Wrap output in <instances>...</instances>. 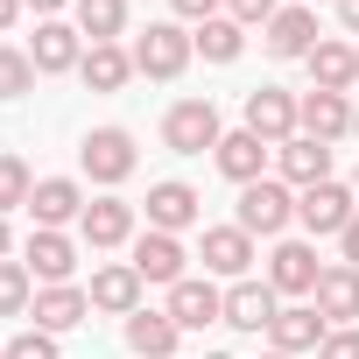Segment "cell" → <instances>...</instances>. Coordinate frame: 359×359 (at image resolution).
<instances>
[{
  "label": "cell",
  "mask_w": 359,
  "mask_h": 359,
  "mask_svg": "<svg viewBox=\"0 0 359 359\" xmlns=\"http://www.w3.org/2000/svg\"><path fill=\"white\" fill-rule=\"evenodd\" d=\"M191 57H198V36H184L176 22H148L134 36V71L141 78H184Z\"/></svg>",
  "instance_id": "cell-1"
},
{
  "label": "cell",
  "mask_w": 359,
  "mask_h": 359,
  "mask_svg": "<svg viewBox=\"0 0 359 359\" xmlns=\"http://www.w3.org/2000/svg\"><path fill=\"white\" fill-rule=\"evenodd\" d=\"M162 141H169L176 155L219 148V106H212V99H176V106L162 113Z\"/></svg>",
  "instance_id": "cell-2"
},
{
  "label": "cell",
  "mask_w": 359,
  "mask_h": 359,
  "mask_svg": "<svg viewBox=\"0 0 359 359\" xmlns=\"http://www.w3.org/2000/svg\"><path fill=\"white\" fill-rule=\"evenodd\" d=\"M296 219V198H289V184H275V176H261V184H247L240 191V233H261V240H275L282 226Z\"/></svg>",
  "instance_id": "cell-3"
},
{
  "label": "cell",
  "mask_w": 359,
  "mask_h": 359,
  "mask_svg": "<svg viewBox=\"0 0 359 359\" xmlns=\"http://www.w3.org/2000/svg\"><path fill=\"white\" fill-rule=\"evenodd\" d=\"M78 162H85L92 184H127V176H134V134L127 127H92L85 148H78Z\"/></svg>",
  "instance_id": "cell-4"
},
{
  "label": "cell",
  "mask_w": 359,
  "mask_h": 359,
  "mask_svg": "<svg viewBox=\"0 0 359 359\" xmlns=\"http://www.w3.org/2000/svg\"><path fill=\"white\" fill-rule=\"evenodd\" d=\"M169 317L176 331H205V324H226V289H212L205 275H184L169 289Z\"/></svg>",
  "instance_id": "cell-5"
},
{
  "label": "cell",
  "mask_w": 359,
  "mask_h": 359,
  "mask_svg": "<svg viewBox=\"0 0 359 359\" xmlns=\"http://www.w3.org/2000/svg\"><path fill=\"white\" fill-rule=\"evenodd\" d=\"M317 247H303V240H282L275 254H268V289L275 296H317Z\"/></svg>",
  "instance_id": "cell-6"
},
{
  "label": "cell",
  "mask_w": 359,
  "mask_h": 359,
  "mask_svg": "<svg viewBox=\"0 0 359 359\" xmlns=\"http://www.w3.org/2000/svg\"><path fill=\"white\" fill-rule=\"evenodd\" d=\"M247 134H261L268 148H282V141L296 134V99H289L282 85H261V92H247Z\"/></svg>",
  "instance_id": "cell-7"
},
{
  "label": "cell",
  "mask_w": 359,
  "mask_h": 359,
  "mask_svg": "<svg viewBox=\"0 0 359 359\" xmlns=\"http://www.w3.org/2000/svg\"><path fill=\"white\" fill-rule=\"evenodd\" d=\"M296 127H303L310 141H324V148H331L338 134H352V106H345V92H317V85H310V92L296 99Z\"/></svg>",
  "instance_id": "cell-8"
},
{
  "label": "cell",
  "mask_w": 359,
  "mask_h": 359,
  "mask_svg": "<svg viewBox=\"0 0 359 359\" xmlns=\"http://www.w3.org/2000/svg\"><path fill=\"white\" fill-rule=\"evenodd\" d=\"M296 219H303L310 233H345V226L359 219V205H352L345 184H310V191L296 198Z\"/></svg>",
  "instance_id": "cell-9"
},
{
  "label": "cell",
  "mask_w": 359,
  "mask_h": 359,
  "mask_svg": "<svg viewBox=\"0 0 359 359\" xmlns=\"http://www.w3.org/2000/svg\"><path fill=\"white\" fill-rule=\"evenodd\" d=\"M184 240H176V233H141L134 240V275L141 282H162V289H176V282H184Z\"/></svg>",
  "instance_id": "cell-10"
},
{
  "label": "cell",
  "mask_w": 359,
  "mask_h": 359,
  "mask_svg": "<svg viewBox=\"0 0 359 359\" xmlns=\"http://www.w3.org/2000/svg\"><path fill=\"white\" fill-rule=\"evenodd\" d=\"M85 296H92V310H106V317H134V310H141V275H134V261H106Z\"/></svg>",
  "instance_id": "cell-11"
},
{
  "label": "cell",
  "mask_w": 359,
  "mask_h": 359,
  "mask_svg": "<svg viewBox=\"0 0 359 359\" xmlns=\"http://www.w3.org/2000/svg\"><path fill=\"white\" fill-rule=\"evenodd\" d=\"M29 317H36V331H78L85 317H92V296L85 289H71V282H57V289H36V303H29Z\"/></svg>",
  "instance_id": "cell-12"
},
{
  "label": "cell",
  "mask_w": 359,
  "mask_h": 359,
  "mask_svg": "<svg viewBox=\"0 0 359 359\" xmlns=\"http://www.w3.org/2000/svg\"><path fill=\"white\" fill-rule=\"evenodd\" d=\"M268 338H275V352H317L331 331H324V310L317 303H289V310H275V324H268Z\"/></svg>",
  "instance_id": "cell-13"
},
{
  "label": "cell",
  "mask_w": 359,
  "mask_h": 359,
  "mask_svg": "<svg viewBox=\"0 0 359 359\" xmlns=\"http://www.w3.org/2000/svg\"><path fill=\"white\" fill-rule=\"evenodd\" d=\"M198 212H205V198L191 184H176V176L148 191V233H184V226H198Z\"/></svg>",
  "instance_id": "cell-14"
},
{
  "label": "cell",
  "mask_w": 359,
  "mask_h": 359,
  "mask_svg": "<svg viewBox=\"0 0 359 359\" xmlns=\"http://www.w3.org/2000/svg\"><path fill=\"white\" fill-rule=\"evenodd\" d=\"M275 169H282V184H331V148L324 141H310V134H289L282 148H275Z\"/></svg>",
  "instance_id": "cell-15"
},
{
  "label": "cell",
  "mask_w": 359,
  "mask_h": 359,
  "mask_svg": "<svg viewBox=\"0 0 359 359\" xmlns=\"http://www.w3.org/2000/svg\"><path fill=\"white\" fill-rule=\"evenodd\" d=\"M71 268H78V247H71V233H50V226H36V233H29V275H36L43 289H57V282H71Z\"/></svg>",
  "instance_id": "cell-16"
},
{
  "label": "cell",
  "mask_w": 359,
  "mask_h": 359,
  "mask_svg": "<svg viewBox=\"0 0 359 359\" xmlns=\"http://www.w3.org/2000/svg\"><path fill=\"white\" fill-rule=\"evenodd\" d=\"M29 212H36V226L64 233L71 219H85V191L71 184V176H43V184H36V198H29Z\"/></svg>",
  "instance_id": "cell-17"
},
{
  "label": "cell",
  "mask_w": 359,
  "mask_h": 359,
  "mask_svg": "<svg viewBox=\"0 0 359 359\" xmlns=\"http://www.w3.org/2000/svg\"><path fill=\"white\" fill-rule=\"evenodd\" d=\"M29 57H36L43 78H50V71H78V64H85V36H78L71 22H43L36 43H29Z\"/></svg>",
  "instance_id": "cell-18"
},
{
  "label": "cell",
  "mask_w": 359,
  "mask_h": 359,
  "mask_svg": "<svg viewBox=\"0 0 359 359\" xmlns=\"http://www.w3.org/2000/svg\"><path fill=\"white\" fill-rule=\"evenodd\" d=\"M78 233H85V247H127V240H134V205H120V198H92L85 219H78Z\"/></svg>",
  "instance_id": "cell-19"
},
{
  "label": "cell",
  "mask_w": 359,
  "mask_h": 359,
  "mask_svg": "<svg viewBox=\"0 0 359 359\" xmlns=\"http://www.w3.org/2000/svg\"><path fill=\"white\" fill-rule=\"evenodd\" d=\"M205 268L247 282V268H254V233H240V226H205Z\"/></svg>",
  "instance_id": "cell-20"
},
{
  "label": "cell",
  "mask_w": 359,
  "mask_h": 359,
  "mask_svg": "<svg viewBox=\"0 0 359 359\" xmlns=\"http://www.w3.org/2000/svg\"><path fill=\"white\" fill-rule=\"evenodd\" d=\"M212 155H219V169L233 176L240 191H247V184H261V169H268V141H261V134H247V127H240V134H219V148H212Z\"/></svg>",
  "instance_id": "cell-21"
},
{
  "label": "cell",
  "mask_w": 359,
  "mask_h": 359,
  "mask_svg": "<svg viewBox=\"0 0 359 359\" xmlns=\"http://www.w3.org/2000/svg\"><path fill=\"white\" fill-rule=\"evenodd\" d=\"M324 36H317V15L310 8H275L268 22V57H310Z\"/></svg>",
  "instance_id": "cell-22"
},
{
  "label": "cell",
  "mask_w": 359,
  "mask_h": 359,
  "mask_svg": "<svg viewBox=\"0 0 359 359\" xmlns=\"http://www.w3.org/2000/svg\"><path fill=\"white\" fill-rule=\"evenodd\" d=\"M275 310H282V303H275L268 282H233V289H226V324H233V331H268Z\"/></svg>",
  "instance_id": "cell-23"
},
{
  "label": "cell",
  "mask_w": 359,
  "mask_h": 359,
  "mask_svg": "<svg viewBox=\"0 0 359 359\" xmlns=\"http://www.w3.org/2000/svg\"><path fill=\"white\" fill-rule=\"evenodd\" d=\"M310 303L324 310V324H352V317H359V268H345V261H338V268H324Z\"/></svg>",
  "instance_id": "cell-24"
},
{
  "label": "cell",
  "mask_w": 359,
  "mask_h": 359,
  "mask_svg": "<svg viewBox=\"0 0 359 359\" xmlns=\"http://www.w3.org/2000/svg\"><path fill=\"white\" fill-rule=\"evenodd\" d=\"M176 338H184V331H176L169 310H134V317H127V345H134V359H169Z\"/></svg>",
  "instance_id": "cell-25"
},
{
  "label": "cell",
  "mask_w": 359,
  "mask_h": 359,
  "mask_svg": "<svg viewBox=\"0 0 359 359\" xmlns=\"http://www.w3.org/2000/svg\"><path fill=\"white\" fill-rule=\"evenodd\" d=\"M303 64H310L317 92H352V85H359V50H352V43H317Z\"/></svg>",
  "instance_id": "cell-26"
},
{
  "label": "cell",
  "mask_w": 359,
  "mask_h": 359,
  "mask_svg": "<svg viewBox=\"0 0 359 359\" xmlns=\"http://www.w3.org/2000/svg\"><path fill=\"white\" fill-rule=\"evenodd\" d=\"M78 78H85L92 92H120V85L134 78V50H120V43H92L85 64H78Z\"/></svg>",
  "instance_id": "cell-27"
},
{
  "label": "cell",
  "mask_w": 359,
  "mask_h": 359,
  "mask_svg": "<svg viewBox=\"0 0 359 359\" xmlns=\"http://www.w3.org/2000/svg\"><path fill=\"white\" fill-rule=\"evenodd\" d=\"M120 29H127V0H78V36L120 43Z\"/></svg>",
  "instance_id": "cell-28"
},
{
  "label": "cell",
  "mask_w": 359,
  "mask_h": 359,
  "mask_svg": "<svg viewBox=\"0 0 359 359\" xmlns=\"http://www.w3.org/2000/svg\"><path fill=\"white\" fill-rule=\"evenodd\" d=\"M198 50H205V64H233V57L247 50V29H240L233 15H219V22L198 29Z\"/></svg>",
  "instance_id": "cell-29"
},
{
  "label": "cell",
  "mask_w": 359,
  "mask_h": 359,
  "mask_svg": "<svg viewBox=\"0 0 359 359\" xmlns=\"http://www.w3.org/2000/svg\"><path fill=\"white\" fill-rule=\"evenodd\" d=\"M29 303H36L29 261H0V317H29Z\"/></svg>",
  "instance_id": "cell-30"
},
{
  "label": "cell",
  "mask_w": 359,
  "mask_h": 359,
  "mask_svg": "<svg viewBox=\"0 0 359 359\" xmlns=\"http://www.w3.org/2000/svg\"><path fill=\"white\" fill-rule=\"evenodd\" d=\"M36 78H43V71H36V57H29V50L0 43V99H29V92H36Z\"/></svg>",
  "instance_id": "cell-31"
},
{
  "label": "cell",
  "mask_w": 359,
  "mask_h": 359,
  "mask_svg": "<svg viewBox=\"0 0 359 359\" xmlns=\"http://www.w3.org/2000/svg\"><path fill=\"white\" fill-rule=\"evenodd\" d=\"M29 198H36V176H29V162L0 148V219H8L15 205H29Z\"/></svg>",
  "instance_id": "cell-32"
},
{
  "label": "cell",
  "mask_w": 359,
  "mask_h": 359,
  "mask_svg": "<svg viewBox=\"0 0 359 359\" xmlns=\"http://www.w3.org/2000/svg\"><path fill=\"white\" fill-rule=\"evenodd\" d=\"M0 359H57V338L50 331H15L8 345H0Z\"/></svg>",
  "instance_id": "cell-33"
},
{
  "label": "cell",
  "mask_w": 359,
  "mask_h": 359,
  "mask_svg": "<svg viewBox=\"0 0 359 359\" xmlns=\"http://www.w3.org/2000/svg\"><path fill=\"white\" fill-rule=\"evenodd\" d=\"M317 359H359V331L345 324V331H331L324 345H317Z\"/></svg>",
  "instance_id": "cell-34"
},
{
  "label": "cell",
  "mask_w": 359,
  "mask_h": 359,
  "mask_svg": "<svg viewBox=\"0 0 359 359\" xmlns=\"http://www.w3.org/2000/svg\"><path fill=\"white\" fill-rule=\"evenodd\" d=\"M226 8H233V22H240V29H247V22H261V29L275 22V0H226Z\"/></svg>",
  "instance_id": "cell-35"
},
{
  "label": "cell",
  "mask_w": 359,
  "mask_h": 359,
  "mask_svg": "<svg viewBox=\"0 0 359 359\" xmlns=\"http://www.w3.org/2000/svg\"><path fill=\"white\" fill-rule=\"evenodd\" d=\"M169 8L184 15V22H219V8H226V0H169Z\"/></svg>",
  "instance_id": "cell-36"
},
{
  "label": "cell",
  "mask_w": 359,
  "mask_h": 359,
  "mask_svg": "<svg viewBox=\"0 0 359 359\" xmlns=\"http://www.w3.org/2000/svg\"><path fill=\"white\" fill-rule=\"evenodd\" d=\"M338 247H345V268H359V219H352V226L338 233Z\"/></svg>",
  "instance_id": "cell-37"
},
{
  "label": "cell",
  "mask_w": 359,
  "mask_h": 359,
  "mask_svg": "<svg viewBox=\"0 0 359 359\" xmlns=\"http://www.w3.org/2000/svg\"><path fill=\"white\" fill-rule=\"evenodd\" d=\"M15 22H22V0H0V36H8Z\"/></svg>",
  "instance_id": "cell-38"
},
{
  "label": "cell",
  "mask_w": 359,
  "mask_h": 359,
  "mask_svg": "<svg viewBox=\"0 0 359 359\" xmlns=\"http://www.w3.org/2000/svg\"><path fill=\"white\" fill-rule=\"evenodd\" d=\"M338 22H345V29L359 36V0H338Z\"/></svg>",
  "instance_id": "cell-39"
},
{
  "label": "cell",
  "mask_w": 359,
  "mask_h": 359,
  "mask_svg": "<svg viewBox=\"0 0 359 359\" xmlns=\"http://www.w3.org/2000/svg\"><path fill=\"white\" fill-rule=\"evenodd\" d=\"M22 8H36V15H57V8H64V0H22Z\"/></svg>",
  "instance_id": "cell-40"
},
{
  "label": "cell",
  "mask_w": 359,
  "mask_h": 359,
  "mask_svg": "<svg viewBox=\"0 0 359 359\" xmlns=\"http://www.w3.org/2000/svg\"><path fill=\"white\" fill-rule=\"evenodd\" d=\"M8 247H15V233H8V219H0V261H8Z\"/></svg>",
  "instance_id": "cell-41"
},
{
  "label": "cell",
  "mask_w": 359,
  "mask_h": 359,
  "mask_svg": "<svg viewBox=\"0 0 359 359\" xmlns=\"http://www.w3.org/2000/svg\"><path fill=\"white\" fill-rule=\"evenodd\" d=\"M261 359H289V352H261Z\"/></svg>",
  "instance_id": "cell-42"
},
{
  "label": "cell",
  "mask_w": 359,
  "mask_h": 359,
  "mask_svg": "<svg viewBox=\"0 0 359 359\" xmlns=\"http://www.w3.org/2000/svg\"><path fill=\"white\" fill-rule=\"evenodd\" d=\"M205 359H233V352H205Z\"/></svg>",
  "instance_id": "cell-43"
},
{
  "label": "cell",
  "mask_w": 359,
  "mask_h": 359,
  "mask_svg": "<svg viewBox=\"0 0 359 359\" xmlns=\"http://www.w3.org/2000/svg\"><path fill=\"white\" fill-rule=\"evenodd\" d=\"M352 134H359V106H352Z\"/></svg>",
  "instance_id": "cell-44"
},
{
  "label": "cell",
  "mask_w": 359,
  "mask_h": 359,
  "mask_svg": "<svg viewBox=\"0 0 359 359\" xmlns=\"http://www.w3.org/2000/svg\"><path fill=\"white\" fill-rule=\"evenodd\" d=\"M352 191H359V176H352Z\"/></svg>",
  "instance_id": "cell-45"
}]
</instances>
